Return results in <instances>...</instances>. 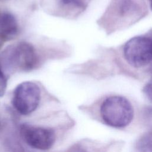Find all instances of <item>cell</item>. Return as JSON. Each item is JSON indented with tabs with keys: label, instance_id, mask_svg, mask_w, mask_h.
<instances>
[{
	"label": "cell",
	"instance_id": "1",
	"mask_svg": "<svg viewBox=\"0 0 152 152\" xmlns=\"http://www.w3.org/2000/svg\"><path fill=\"white\" fill-rule=\"evenodd\" d=\"M37 61L34 48L25 42L7 46L0 55V67L6 75L18 71L30 70Z\"/></svg>",
	"mask_w": 152,
	"mask_h": 152
},
{
	"label": "cell",
	"instance_id": "2",
	"mask_svg": "<svg viewBox=\"0 0 152 152\" xmlns=\"http://www.w3.org/2000/svg\"><path fill=\"white\" fill-rule=\"evenodd\" d=\"M100 116L107 125L115 128L128 126L134 118V108L130 102L124 97L112 96L102 103Z\"/></svg>",
	"mask_w": 152,
	"mask_h": 152
},
{
	"label": "cell",
	"instance_id": "3",
	"mask_svg": "<svg viewBox=\"0 0 152 152\" xmlns=\"http://www.w3.org/2000/svg\"><path fill=\"white\" fill-rule=\"evenodd\" d=\"M40 98L41 91L39 87L32 81H24L15 87L12 104L19 113L27 115L37 108Z\"/></svg>",
	"mask_w": 152,
	"mask_h": 152
},
{
	"label": "cell",
	"instance_id": "4",
	"mask_svg": "<svg viewBox=\"0 0 152 152\" xmlns=\"http://www.w3.org/2000/svg\"><path fill=\"white\" fill-rule=\"evenodd\" d=\"M124 55L133 67L141 68L152 60V39L145 36H136L129 40L124 48Z\"/></svg>",
	"mask_w": 152,
	"mask_h": 152
},
{
	"label": "cell",
	"instance_id": "5",
	"mask_svg": "<svg viewBox=\"0 0 152 152\" xmlns=\"http://www.w3.org/2000/svg\"><path fill=\"white\" fill-rule=\"evenodd\" d=\"M20 134L29 146L38 150H48L55 141V132L49 128L24 124L20 126Z\"/></svg>",
	"mask_w": 152,
	"mask_h": 152
},
{
	"label": "cell",
	"instance_id": "6",
	"mask_svg": "<svg viewBox=\"0 0 152 152\" xmlns=\"http://www.w3.org/2000/svg\"><path fill=\"white\" fill-rule=\"evenodd\" d=\"M143 5L139 0H118L112 6V15L118 20H134L140 17L143 11Z\"/></svg>",
	"mask_w": 152,
	"mask_h": 152
},
{
	"label": "cell",
	"instance_id": "7",
	"mask_svg": "<svg viewBox=\"0 0 152 152\" xmlns=\"http://www.w3.org/2000/svg\"><path fill=\"white\" fill-rule=\"evenodd\" d=\"M18 31V26L15 17L8 12L0 13V36L5 39L15 37Z\"/></svg>",
	"mask_w": 152,
	"mask_h": 152
},
{
	"label": "cell",
	"instance_id": "8",
	"mask_svg": "<svg viewBox=\"0 0 152 152\" xmlns=\"http://www.w3.org/2000/svg\"><path fill=\"white\" fill-rule=\"evenodd\" d=\"M137 152H152V132L142 135L135 145Z\"/></svg>",
	"mask_w": 152,
	"mask_h": 152
},
{
	"label": "cell",
	"instance_id": "9",
	"mask_svg": "<svg viewBox=\"0 0 152 152\" xmlns=\"http://www.w3.org/2000/svg\"><path fill=\"white\" fill-rule=\"evenodd\" d=\"M7 86V75L0 67V97L4 95Z\"/></svg>",
	"mask_w": 152,
	"mask_h": 152
},
{
	"label": "cell",
	"instance_id": "10",
	"mask_svg": "<svg viewBox=\"0 0 152 152\" xmlns=\"http://www.w3.org/2000/svg\"><path fill=\"white\" fill-rule=\"evenodd\" d=\"M65 5L73 6L77 8H83L86 5V0H61Z\"/></svg>",
	"mask_w": 152,
	"mask_h": 152
},
{
	"label": "cell",
	"instance_id": "11",
	"mask_svg": "<svg viewBox=\"0 0 152 152\" xmlns=\"http://www.w3.org/2000/svg\"><path fill=\"white\" fill-rule=\"evenodd\" d=\"M144 93L147 97L152 102V80L145 86L144 88Z\"/></svg>",
	"mask_w": 152,
	"mask_h": 152
},
{
	"label": "cell",
	"instance_id": "12",
	"mask_svg": "<svg viewBox=\"0 0 152 152\" xmlns=\"http://www.w3.org/2000/svg\"><path fill=\"white\" fill-rule=\"evenodd\" d=\"M66 152H88L84 147L79 144H75L70 147Z\"/></svg>",
	"mask_w": 152,
	"mask_h": 152
},
{
	"label": "cell",
	"instance_id": "13",
	"mask_svg": "<svg viewBox=\"0 0 152 152\" xmlns=\"http://www.w3.org/2000/svg\"><path fill=\"white\" fill-rule=\"evenodd\" d=\"M150 64H151V65H150V68H151V70L152 71V60H151Z\"/></svg>",
	"mask_w": 152,
	"mask_h": 152
},
{
	"label": "cell",
	"instance_id": "14",
	"mask_svg": "<svg viewBox=\"0 0 152 152\" xmlns=\"http://www.w3.org/2000/svg\"><path fill=\"white\" fill-rule=\"evenodd\" d=\"M151 10H152V0H151Z\"/></svg>",
	"mask_w": 152,
	"mask_h": 152
}]
</instances>
